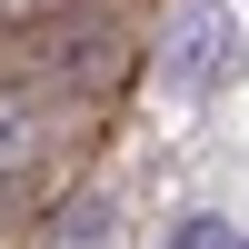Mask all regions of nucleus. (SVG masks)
I'll return each instance as SVG.
<instances>
[{"mask_svg": "<svg viewBox=\"0 0 249 249\" xmlns=\"http://www.w3.org/2000/svg\"><path fill=\"white\" fill-rule=\"evenodd\" d=\"M110 80H120V40H110L100 10H80L70 30L50 40V90H110Z\"/></svg>", "mask_w": 249, "mask_h": 249, "instance_id": "nucleus-2", "label": "nucleus"}, {"mask_svg": "<svg viewBox=\"0 0 249 249\" xmlns=\"http://www.w3.org/2000/svg\"><path fill=\"white\" fill-rule=\"evenodd\" d=\"M219 60H230V10L219 0H170V40H160V80H170L179 100H199L219 80Z\"/></svg>", "mask_w": 249, "mask_h": 249, "instance_id": "nucleus-1", "label": "nucleus"}, {"mask_svg": "<svg viewBox=\"0 0 249 249\" xmlns=\"http://www.w3.org/2000/svg\"><path fill=\"white\" fill-rule=\"evenodd\" d=\"M30 150H40V120L20 110L10 90H0V170H20V160H30Z\"/></svg>", "mask_w": 249, "mask_h": 249, "instance_id": "nucleus-3", "label": "nucleus"}, {"mask_svg": "<svg viewBox=\"0 0 249 249\" xmlns=\"http://www.w3.org/2000/svg\"><path fill=\"white\" fill-rule=\"evenodd\" d=\"M170 249H230V230L199 210V219H179V230H170Z\"/></svg>", "mask_w": 249, "mask_h": 249, "instance_id": "nucleus-4", "label": "nucleus"}]
</instances>
